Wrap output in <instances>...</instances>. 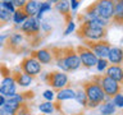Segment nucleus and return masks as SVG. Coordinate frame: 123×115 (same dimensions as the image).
I'll use <instances>...</instances> for the list:
<instances>
[{
    "label": "nucleus",
    "instance_id": "nucleus-4",
    "mask_svg": "<svg viewBox=\"0 0 123 115\" xmlns=\"http://www.w3.org/2000/svg\"><path fill=\"white\" fill-rule=\"evenodd\" d=\"M82 88H83L85 93H86V97H87L88 102H95V104H98V105H100V104H103L105 101V97H106L105 93H104V91L101 90V87L99 86V83L95 82L94 79L83 82Z\"/></svg>",
    "mask_w": 123,
    "mask_h": 115
},
{
    "label": "nucleus",
    "instance_id": "nucleus-32",
    "mask_svg": "<svg viewBox=\"0 0 123 115\" xmlns=\"http://www.w3.org/2000/svg\"><path fill=\"white\" fill-rule=\"evenodd\" d=\"M71 6H72V10H76L77 9V6H78V4H80V1L78 0H71Z\"/></svg>",
    "mask_w": 123,
    "mask_h": 115
},
{
    "label": "nucleus",
    "instance_id": "nucleus-20",
    "mask_svg": "<svg viewBox=\"0 0 123 115\" xmlns=\"http://www.w3.org/2000/svg\"><path fill=\"white\" fill-rule=\"evenodd\" d=\"M76 96V91H73L71 87H64L58 91L56 100L58 101H64V100H72Z\"/></svg>",
    "mask_w": 123,
    "mask_h": 115
},
{
    "label": "nucleus",
    "instance_id": "nucleus-1",
    "mask_svg": "<svg viewBox=\"0 0 123 115\" xmlns=\"http://www.w3.org/2000/svg\"><path fill=\"white\" fill-rule=\"evenodd\" d=\"M51 51L56 65L62 68V70L64 73L77 70L81 67V61L78 55H77L76 47H73L72 45L64 46V47L51 46Z\"/></svg>",
    "mask_w": 123,
    "mask_h": 115
},
{
    "label": "nucleus",
    "instance_id": "nucleus-8",
    "mask_svg": "<svg viewBox=\"0 0 123 115\" xmlns=\"http://www.w3.org/2000/svg\"><path fill=\"white\" fill-rule=\"evenodd\" d=\"M95 10L98 12L99 17H101L106 21H110L114 13L115 0H96L92 3Z\"/></svg>",
    "mask_w": 123,
    "mask_h": 115
},
{
    "label": "nucleus",
    "instance_id": "nucleus-19",
    "mask_svg": "<svg viewBox=\"0 0 123 115\" xmlns=\"http://www.w3.org/2000/svg\"><path fill=\"white\" fill-rule=\"evenodd\" d=\"M12 17H13V13L4 5L3 1H0V27H3L4 24L9 23Z\"/></svg>",
    "mask_w": 123,
    "mask_h": 115
},
{
    "label": "nucleus",
    "instance_id": "nucleus-24",
    "mask_svg": "<svg viewBox=\"0 0 123 115\" xmlns=\"http://www.w3.org/2000/svg\"><path fill=\"white\" fill-rule=\"evenodd\" d=\"M74 98H76V101L78 102L80 105L86 106V104H87V97H86V93H85L83 88H81V90L76 91V96H74Z\"/></svg>",
    "mask_w": 123,
    "mask_h": 115
},
{
    "label": "nucleus",
    "instance_id": "nucleus-35",
    "mask_svg": "<svg viewBox=\"0 0 123 115\" xmlns=\"http://www.w3.org/2000/svg\"><path fill=\"white\" fill-rule=\"evenodd\" d=\"M0 1H3V3H6V1H13V0H0Z\"/></svg>",
    "mask_w": 123,
    "mask_h": 115
},
{
    "label": "nucleus",
    "instance_id": "nucleus-7",
    "mask_svg": "<svg viewBox=\"0 0 123 115\" xmlns=\"http://www.w3.org/2000/svg\"><path fill=\"white\" fill-rule=\"evenodd\" d=\"M26 41L25 36L19 32H12L6 36L5 42H4V50L6 51H12V52H21L23 51V42Z\"/></svg>",
    "mask_w": 123,
    "mask_h": 115
},
{
    "label": "nucleus",
    "instance_id": "nucleus-34",
    "mask_svg": "<svg viewBox=\"0 0 123 115\" xmlns=\"http://www.w3.org/2000/svg\"><path fill=\"white\" fill-rule=\"evenodd\" d=\"M44 1L49 3V4H55V3H58V1H59V0H44Z\"/></svg>",
    "mask_w": 123,
    "mask_h": 115
},
{
    "label": "nucleus",
    "instance_id": "nucleus-9",
    "mask_svg": "<svg viewBox=\"0 0 123 115\" xmlns=\"http://www.w3.org/2000/svg\"><path fill=\"white\" fill-rule=\"evenodd\" d=\"M77 55L80 58V61L83 67L86 68H92L94 65L98 64V58L95 56V54L91 51L88 47H86L85 45H78L76 47Z\"/></svg>",
    "mask_w": 123,
    "mask_h": 115
},
{
    "label": "nucleus",
    "instance_id": "nucleus-30",
    "mask_svg": "<svg viewBox=\"0 0 123 115\" xmlns=\"http://www.w3.org/2000/svg\"><path fill=\"white\" fill-rule=\"evenodd\" d=\"M13 5L15 6V8H23L25 6V4L27 3V0H13Z\"/></svg>",
    "mask_w": 123,
    "mask_h": 115
},
{
    "label": "nucleus",
    "instance_id": "nucleus-21",
    "mask_svg": "<svg viewBox=\"0 0 123 115\" xmlns=\"http://www.w3.org/2000/svg\"><path fill=\"white\" fill-rule=\"evenodd\" d=\"M27 18H28V17H27V14L25 13V10H23L22 8H15V10H14V13H13V17H12V19L14 21L15 24L19 26L21 23L25 22Z\"/></svg>",
    "mask_w": 123,
    "mask_h": 115
},
{
    "label": "nucleus",
    "instance_id": "nucleus-27",
    "mask_svg": "<svg viewBox=\"0 0 123 115\" xmlns=\"http://www.w3.org/2000/svg\"><path fill=\"white\" fill-rule=\"evenodd\" d=\"M96 67H98L99 72L105 70V69L108 68V60L106 59H98V64H96Z\"/></svg>",
    "mask_w": 123,
    "mask_h": 115
},
{
    "label": "nucleus",
    "instance_id": "nucleus-33",
    "mask_svg": "<svg viewBox=\"0 0 123 115\" xmlns=\"http://www.w3.org/2000/svg\"><path fill=\"white\" fill-rule=\"evenodd\" d=\"M8 34H0V47L4 46V42H5V38H6Z\"/></svg>",
    "mask_w": 123,
    "mask_h": 115
},
{
    "label": "nucleus",
    "instance_id": "nucleus-28",
    "mask_svg": "<svg viewBox=\"0 0 123 115\" xmlns=\"http://www.w3.org/2000/svg\"><path fill=\"white\" fill-rule=\"evenodd\" d=\"M113 104H114V106L123 107V95H121V93L115 95L113 97Z\"/></svg>",
    "mask_w": 123,
    "mask_h": 115
},
{
    "label": "nucleus",
    "instance_id": "nucleus-38",
    "mask_svg": "<svg viewBox=\"0 0 123 115\" xmlns=\"http://www.w3.org/2000/svg\"><path fill=\"white\" fill-rule=\"evenodd\" d=\"M28 115H31V114H28Z\"/></svg>",
    "mask_w": 123,
    "mask_h": 115
},
{
    "label": "nucleus",
    "instance_id": "nucleus-14",
    "mask_svg": "<svg viewBox=\"0 0 123 115\" xmlns=\"http://www.w3.org/2000/svg\"><path fill=\"white\" fill-rule=\"evenodd\" d=\"M106 70V75L110 77L111 79H114L115 82H118L121 86H123V68L121 65H115V64H110L108 65Z\"/></svg>",
    "mask_w": 123,
    "mask_h": 115
},
{
    "label": "nucleus",
    "instance_id": "nucleus-18",
    "mask_svg": "<svg viewBox=\"0 0 123 115\" xmlns=\"http://www.w3.org/2000/svg\"><path fill=\"white\" fill-rule=\"evenodd\" d=\"M38 4L40 3L37 0H27V3L25 4V6L22 9L25 10L27 17H36V14L38 12Z\"/></svg>",
    "mask_w": 123,
    "mask_h": 115
},
{
    "label": "nucleus",
    "instance_id": "nucleus-29",
    "mask_svg": "<svg viewBox=\"0 0 123 115\" xmlns=\"http://www.w3.org/2000/svg\"><path fill=\"white\" fill-rule=\"evenodd\" d=\"M74 28H76V24L73 23V21L69 22L67 24V28H65V31H64V36H68L69 33H72L73 31H74Z\"/></svg>",
    "mask_w": 123,
    "mask_h": 115
},
{
    "label": "nucleus",
    "instance_id": "nucleus-16",
    "mask_svg": "<svg viewBox=\"0 0 123 115\" xmlns=\"http://www.w3.org/2000/svg\"><path fill=\"white\" fill-rule=\"evenodd\" d=\"M123 22V4L119 0H115V6H114V13L110 19V24L114 26H122Z\"/></svg>",
    "mask_w": 123,
    "mask_h": 115
},
{
    "label": "nucleus",
    "instance_id": "nucleus-6",
    "mask_svg": "<svg viewBox=\"0 0 123 115\" xmlns=\"http://www.w3.org/2000/svg\"><path fill=\"white\" fill-rule=\"evenodd\" d=\"M45 82L53 88L54 91H59L62 88L67 87L69 83L68 75L64 72H50L45 75Z\"/></svg>",
    "mask_w": 123,
    "mask_h": 115
},
{
    "label": "nucleus",
    "instance_id": "nucleus-26",
    "mask_svg": "<svg viewBox=\"0 0 123 115\" xmlns=\"http://www.w3.org/2000/svg\"><path fill=\"white\" fill-rule=\"evenodd\" d=\"M51 32H53V27L49 24V22L46 21V19H42L41 21V33H44L45 37H46Z\"/></svg>",
    "mask_w": 123,
    "mask_h": 115
},
{
    "label": "nucleus",
    "instance_id": "nucleus-15",
    "mask_svg": "<svg viewBox=\"0 0 123 115\" xmlns=\"http://www.w3.org/2000/svg\"><path fill=\"white\" fill-rule=\"evenodd\" d=\"M10 75H12V78L14 79L15 84H19V86H22V87L30 86L31 82H32V79H33L32 77H30L28 74H26V73H23V72H18L17 69L12 72Z\"/></svg>",
    "mask_w": 123,
    "mask_h": 115
},
{
    "label": "nucleus",
    "instance_id": "nucleus-17",
    "mask_svg": "<svg viewBox=\"0 0 123 115\" xmlns=\"http://www.w3.org/2000/svg\"><path fill=\"white\" fill-rule=\"evenodd\" d=\"M108 59L111 64L119 65L123 63V50L121 47H111L108 55Z\"/></svg>",
    "mask_w": 123,
    "mask_h": 115
},
{
    "label": "nucleus",
    "instance_id": "nucleus-3",
    "mask_svg": "<svg viewBox=\"0 0 123 115\" xmlns=\"http://www.w3.org/2000/svg\"><path fill=\"white\" fill-rule=\"evenodd\" d=\"M91 79H94L95 82L99 83V86L101 87V90L104 91L106 97L113 98L115 95L121 93L123 86H121L118 82H115L114 79H111L110 77H108L106 74H100V75H94Z\"/></svg>",
    "mask_w": 123,
    "mask_h": 115
},
{
    "label": "nucleus",
    "instance_id": "nucleus-37",
    "mask_svg": "<svg viewBox=\"0 0 123 115\" xmlns=\"http://www.w3.org/2000/svg\"><path fill=\"white\" fill-rule=\"evenodd\" d=\"M121 27H123V22H122V26H121Z\"/></svg>",
    "mask_w": 123,
    "mask_h": 115
},
{
    "label": "nucleus",
    "instance_id": "nucleus-11",
    "mask_svg": "<svg viewBox=\"0 0 123 115\" xmlns=\"http://www.w3.org/2000/svg\"><path fill=\"white\" fill-rule=\"evenodd\" d=\"M31 56L35 58L40 64H50L54 60L51 46L44 47V49H38V50H33V51H31Z\"/></svg>",
    "mask_w": 123,
    "mask_h": 115
},
{
    "label": "nucleus",
    "instance_id": "nucleus-36",
    "mask_svg": "<svg viewBox=\"0 0 123 115\" xmlns=\"http://www.w3.org/2000/svg\"><path fill=\"white\" fill-rule=\"evenodd\" d=\"M119 1H121V3H122V4H123V0H119Z\"/></svg>",
    "mask_w": 123,
    "mask_h": 115
},
{
    "label": "nucleus",
    "instance_id": "nucleus-10",
    "mask_svg": "<svg viewBox=\"0 0 123 115\" xmlns=\"http://www.w3.org/2000/svg\"><path fill=\"white\" fill-rule=\"evenodd\" d=\"M19 68H21V70L23 73H26V74H28L30 77H36L38 73L41 72V64L38 63V61L35 59L32 56H26L23 58V60L21 61V64H19Z\"/></svg>",
    "mask_w": 123,
    "mask_h": 115
},
{
    "label": "nucleus",
    "instance_id": "nucleus-23",
    "mask_svg": "<svg viewBox=\"0 0 123 115\" xmlns=\"http://www.w3.org/2000/svg\"><path fill=\"white\" fill-rule=\"evenodd\" d=\"M100 111H101L103 115H113L115 113V106L113 102H105L100 107Z\"/></svg>",
    "mask_w": 123,
    "mask_h": 115
},
{
    "label": "nucleus",
    "instance_id": "nucleus-5",
    "mask_svg": "<svg viewBox=\"0 0 123 115\" xmlns=\"http://www.w3.org/2000/svg\"><path fill=\"white\" fill-rule=\"evenodd\" d=\"M86 47H88L98 59H105L109 55V51L111 49V45L109 41L106 40H83L82 41Z\"/></svg>",
    "mask_w": 123,
    "mask_h": 115
},
{
    "label": "nucleus",
    "instance_id": "nucleus-25",
    "mask_svg": "<svg viewBox=\"0 0 123 115\" xmlns=\"http://www.w3.org/2000/svg\"><path fill=\"white\" fill-rule=\"evenodd\" d=\"M50 9H51V4H49V3H46V1L40 3V4H38V12H37V14H36V18L41 21L42 13H45V12H49Z\"/></svg>",
    "mask_w": 123,
    "mask_h": 115
},
{
    "label": "nucleus",
    "instance_id": "nucleus-22",
    "mask_svg": "<svg viewBox=\"0 0 123 115\" xmlns=\"http://www.w3.org/2000/svg\"><path fill=\"white\" fill-rule=\"evenodd\" d=\"M38 109H40V111H41V113H44V114H53L54 110H55V105H54L51 101L42 102V104L38 105Z\"/></svg>",
    "mask_w": 123,
    "mask_h": 115
},
{
    "label": "nucleus",
    "instance_id": "nucleus-12",
    "mask_svg": "<svg viewBox=\"0 0 123 115\" xmlns=\"http://www.w3.org/2000/svg\"><path fill=\"white\" fill-rule=\"evenodd\" d=\"M15 90H17V86H15L14 79L12 78V75L4 77L1 84H0V95L4 96V97H9L10 95L15 93Z\"/></svg>",
    "mask_w": 123,
    "mask_h": 115
},
{
    "label": "nucleus",
    "instance_id": "nucleus-31",
    "mask_svg": "<svg viewBox=\"0 0 123 115\" xmlns=\"http://www.w3.org/2000/svg\"><path fill=\"white\" fill-rule=\"evenodd\" d=\"M44 97H45L46 100H49V101H51V100L54 98V91H51V90L45 91V92H44Z\"/></svg>",
    "mask_w": 123,
    "mask_h": 115
},
{
    "label": "nucleus",
    "instance_id": "nucleus-2",
    "mask_svg": "<svg viewBox=\"0 0 123 115\" xmlns=\"http://www.w3.org/2000/svg\"><path fill=\"white\" fill-rule=\"evenodd\" d=\"M76 34L78 38L83 40H105L108 37V28L105 27H90L83 23H80L76 29Z\"/></svg>",
    "mask_w": 123,
    "mask_h": 115
},
{
    "label": "nucleus",
    "instance_id": "nucleus-13",
    "mask_svg": "<svg viewBox=\"0 0 123 115\" xmlns=\"http://www.w3.org/2000/svg\"><path fill=\"white\" fill-rule=\"evenodd\" d=\"M55 9L60 13V15H63L65 23L72 22V13H71V4L68 0H59L58 3H55Z\"/></svg>",
    "mask_w": 123,
    "mask_h": 115
}]
</instances>
